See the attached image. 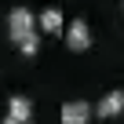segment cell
<instances>
[{"mask_svg":"<svg viewBox=\"0 0 124 124\" xmlns=\"http://www.w3.org/2000/svg\"><path fill=\"white\" fill-rule=\"evenodd\" d=\"M8 37L15 40V47L22 51V55H37L40 51V37H37V18H33V11L29 8H11V15H8Z\"/></svg>","mask_w":124,"mask_h":124,"instance_id":"6da1fadb","label":"cell"},{"mask_svg":"<svg viewBox=\"0 0 124 124\" xmlns=\"http://www.w3.org/2000/svg\"><path fill=\"white\" fill-rule=\"evenodd\" d=\"M66 47H70V51H77V55L91 47V29H88V22H84V18H73V22L66 26Z\"/></svg>","mask_w":124,"mask_h":124,"instance_id":"7a4b0ae2","label":"cell"},{"mask_svg":"<svg viewBox=\"0 0 124 124\" xmlns=\"http://www.w3.org/2000/svg\"><path fill=\"white\" fill-rule=\"evenodd\" d=\"M91 120V106L73 99V102H62V124H88Z\"/></svg>","mask_w":124,"mask_h":124,"instance_id":"3957f363","label":"cell"},{"mask_svg":"<svg viewBox=\"0 0 124 124\" xmlns=\"http://www.w3.org/2000/svg\"><path fill=\"white\" fill-rule=\"evenodd\" d=\"M95 113H99V117H117V113H124V91H120V88H117V91H106L102 102L95 106Z\"/></svg>","mask_w":124,"mask_h":124,"instance_id":"277c9868","label":"cell"},{"mask_svg":"<svg viewBox=\"0 0 124 124\" xmlns=\"http://www.w3.org/2000/svg\"><path fill=\"white\" fill-rule=\"evenodd\" d=\"M8 117H11V120H33V102H29L26 95H11Z\"/></svg>","mask_w":124,"mask_h":124,"instance_id":"5b68a950","label":"cell"},{"mask_svg":"<svg viewBox=\"0 0 124 124\" xmlns=\"http://www.w3.org/2000/svg\"><path fill=\"white\" fill-rule=\"evenodd\" d=\"M40 29H47V33H62V11L58 8H47V11H40Z\"/></svg>","mask_w":124,"mask_h":124,"instance_id":"8992f818","label":"cell"},{"mask_svg":"<svg viewBox=\"0 0 124 124\" xmlns=\"http://www.w3.org/2000/svg\"><path fill=\"white\" fill-rule=\"evenodd\" d=\"M0 124H33V120H11V117H8V120H0Z\"/></svg>","mask_w":124,"mask_h":124,"instance_id":"52a82bcc","label":"cell"}]
</instances>
